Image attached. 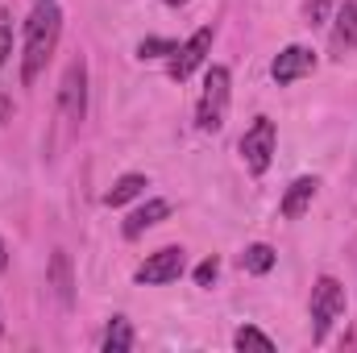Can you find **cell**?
<instances>
[{
    "instance_id": "5b68a950",
    "label": "cell",
    "mask_w": 357,
    "mask_h": 353,
    "mask_svg": "<svg viewBox=\"0 0 357 353\" xmlns=\"http://www.w3.org/2000/svg\"><path fill=\"white\" fill-rule=\"evenodd\" d=\"M183 270H187V250L183 246H162L133 270V283L137 287H162V283H175Z\"/></svg>"
},
{
    "instance_id": "7c38bea8",
    "label": "cell",
    "mask_w": 357,
    "mask_h": 353,
    "mask_svg": "<svg viewBox=\"0 0 357 353\" xmlns=\"http://www.w3.org/2000/svg\"><path fill=\"white\" fill-rule=\"evenodd\" d=\"M46 278H50V287H54L59 308H67V312H71V308H75V274H71V258H67V250H54Z\"/></svg>"
},
{
    "instance_id": "30bf717a",
    "label": "cell",
    "mask_w": 357,
    "mask_h": 353,
    "mask_svg": "<svg viewBox=\"0 0 357 353\" xmlns=\"http://www.w3.org/2000/svg\"><path fill=\"white\" fill-rule=\"evenodd\" d=\"M171 216V200H146V204H137L129 216H125V225H121V233H125V241H137L146 229H154V225H162Z\"/></svg>"
},
{
    "instance_id": "603a6c76",
    "label": "cell",
    "mask_w": 357,
    "mask_h": 353,
    "mask_svg": "<svg viewBox=\"0 0 357 353\" xmlns=\"http://www.w3.org/2000/svg\"><path fill=\"white\" fill-rule=\"evenodd\" d=\"M167 8H183V4H191V0H162Z\"/></svg>"
},
{
    "instance_id": "d4e9b609",
    "label": "cell",
    "mask_w": 357,
    "mask_h": 353,
    "mask_svg": "<svg viewBox=\"0 0 357 353\" xmlns=\"http://www.w3.org/2000/svg\"><path fill=\"white\" fill-rule=\"evenodd\" d=\"M33 4H42V0H33Z\"/></svg>"
},
{
    "instance_id": "8992f818",
    "label": "cell",
    "mask_w": 357,
    "mask_h": 353,
    "mask_svg": "<svg viewBox=\"0 0 357 353\" xmlns=\"http://www.w3.org/2000/svg\"><path fill=\"white\" fill-rule=\"evenodd\" d=\"M59 108H63V117H67L71 125H79V121L88 117V63H84V54L71 59L67 71H63V84H59Z\"/></svg>"
},
{
    "instance_id": "7402d4cb",
    "label": "cell",
    "mask_w": 357,
    "mask_h": 353,
    "mask_svg": "<svg viewBox=\"0 0 357 353\" xmlns=\"http://www.w3.org/2000/svg\"><path fill=\"white\" fill-rule=\"evenodd\" d=\"M8 108H13V104H8V96H0V125L8 121Z\"/></svg>"
},
{
    "instance_id": "ac0fdd59",
    "label": "cell",
    "mask_w": 357,
    "mask_h": 353,
    "mask_svg": "<svg viewBox=\"0 0 357 353\" xmlns=\"http://www.w3.org/2000/svg\"><path fill=\"white\" fill-rule=\"evenodd\" d=\"M13 54V8H0V67Z\"/></svg>"
},
{
    "instance_id": "2e32d148",
    "label": "cell",
    "mask_w": 357,
    "mask_h": 353,
    "mask_svg": "<svg viewBox=\"0 0 357 353\" xmlns=\"http://www.w3.org/2000/svg\"><path fill=\"white\" fill-rule=\"evenodd\" d=\"M233 350H258V353H274V341H270L262 329H254V324H241L237 333H233Z\"/></svg>"
},
{
    "instance_id": "7a4b0ae2",
    "label": "cell",
    "mask_w": 357,
    "mask_h": 353,
    "mask_svg": "<svg viewBox=\"0 0 357 353\" xmlns=\"http://www.w3.org/2000/svg\"><path fill=\"white\" fill-rule=\"evenodd\" d=\"M229 100H233V75H229V67H208L199 104H195V125L204 133H220L225 117H229Z\"/></svg>"
},
{
    "instance_id": "ba28073f",
    "label": "cell",
    "mask_w": 357,
    "mask_h": 353,
    "mask_svg": "<svg viewBox=\"0 0 357 353\" xmlns=\"http://www.w3.org/2000/svg\"><path fill=\"white\" fill-rule=\"evenodd\" d=\"M312 71H316V50H307V46H287L270 63V80L278 88H287V84H295V80H303Z\"/></svg>"
},
{
    "instance_id": "d6986e66",
    "label": "cell",
    "mask_w": 357,
    "mask_h": 353,
    "mask_svg": "<svg viewBox=\"0 0 357 353\" xmlns=\"http://www.w3.org/2000/svg\"><path fill=\"white\" fill-rule=\"evenodd\" d=\"M216 274H220V258H204V262L195 266V287H212Z\"/></svg>"
},
{
    "instance_id": "e0dca14e",
    "label": "cell",
    "mask_w": 357,
    "mask_h": 353,
    "mask_svg": "<svg viewBox=\"0 0 357 353\" xmlns=\"http://www.w3.org/2000/svg\"><path fill=\"white\" fill-rule=\"evenodd\" d=\"M175 50H178L175 38H142V42H137V59H142V63H150V59H171Z\"/></svg>"
},
{
    "instance_id": "9a60e30c",
    "label": "cell",
    "mask_w": 357,
    "mask_h": 353,
    "mask_svg": "<svg viewBox=\"0 0 357 353\" xmlns=\"http://www.w3.org/2000/svg\"><path fill=\"white\" fill-rule=\"evenodd\" d=\"M274 262H278V254L270 250L266 241H254V246L241 250V270H245V274H270Z\"/></svg>"
},
{
    "instance_id": "9c48e42d",
    "label": "cell",
    "mask_w": 357,
    "mask_h": 353,
    "mask_svg": "<svg viewBox=\"0 0 357 353\" xmlns=\"http://www.w3.org/2000/svg\"><path fill=\"white\" fill-rule=\"evenodd\" d=\"M357 50V0H341L333 13V33H328V59H345Z\"/></svg>"
},
{
    "instance_id": "cb8c5ba5",
    "label": "cell",
    "mask_w": 357,
    "mask_h": 353,
    "mask_svg": "<svg viewBox=\"0 0 357 353\" xmlns=\"http://www.w3.org/2000/svg\"><path fill=\"white\" fill-rule=\"evenodd\" d=\"M0 337H4V320H0Z\"/></svg>"
},
{
    "instance_id": "5bb4252c",
    "label": "cell",
    "mask_w": 357,
    "mask_h": 353,
    "mask_svg": "<svg viewBox=\"0 0 357 353\" xmlns=\"http://www.w3.org/2000/svg\"><path fill=\"white\" fill-rule=\"evenodd\" d=\"M146 187H150V179L137 175V171H129V175H121L108 191H104V204H108V208H125V204H129V200H137Z\"/></svg>"
},
{
    "instance_id": "52a82bcc",
    "label": "cell",
    "mask_w": 357,
    "mask_h": 353,
    "mask_svg": "<svg viewBox=\"0 0 357 353\" xmlns=\"http://www.w3.org/2000/svg\"><path fill=\"white\" fill-rule=\"evenodd\" d=\"M212 54V25H204V29H195L183 46H178L175 54H171V80L183 84V80H191L195 75V67H204V59Z\"/></svg>"
},
{
    "instance_id": "6da1fadb",
    "label": "cell",
    "mask_w": 357,
    "mask_h": 353,
    "mask_svg": "<svg viewBox=\"0 0 357 353\" xmlns=\"http://www.w3.org/2000/svg\"><path fill=\"white\" fill-rule=\"evenodd\" d=\"M25 50H21V84L33 88L46 71V63L54 59L59 50V38H63V8L54 0H42L33 4V13L25 17Z\"/></svg>"
},
{
    "instance_id": "ffe728a7",
    "label": "cell",
    "mask_w": 357,
    "mask_h": 353,
    "mask_svg": "<svg viewBox=\"0 0 357 353\" xmlns=\"http://www.w3.org/2000/svg\"><path fill=\"white\" fill-rule=\"evenodd\" d=\"M328 4H333V0H307V4H303V21H307V25H320V21L328 17Z\"/></svg>"
},
{
    "instance_id": "44dd1931",
    "label": "cell",
    "mask_w": 357,
    "mask_h": 353,
    "mask_svg": "<svg viewBox=\"0 0 357 353\" xmlns=\"http://www.w3.org/2000/svg\"><path fill=\"white\" fill-rule=\"evenodd\" d=\"M8 270V246H4V237H0V274Z\"/></svg>"
},
{
    "instance_id": "277c9868",
    "label": "cell",
    "mask_w": 357,
    "mask_h": 353,
    "mask_svg": "<svg viewBox=\"0 0 357 353\" xmlns=\"http://www.w3.org/2000/svg\"><path fill=\"white\" fill-rule=\"evenodd\" d=\"M274 146H278V129L270 117H254V125L241 133V158H245V171L254 179H262L274 163Z\"/></svg>"
},
{
    "instance_id": "3957f363",
    "label": "cell",
    "mask_w": 357,
    "mask_h": 353,
    "mask_svg": "<svg viewBox=\"0 0 357 353\" xmlns=\"http://www.w3.org/2000/svg\"><path fill=\"white\" fill-rule=\"evenodd\" d=\"M345 287L333 278V274H320L316 287H312V303H307V316H312V341L320 345L328 337V329L345 316Z\"/></svg>"
},
{
    "instance_id": "8fae6325",
    "label": "cell",
    "mask_w": 357,
    "mask_h": 353,
    "mask_svg": "<svg viewBox=\"0 0 357 353\" xmlns=\"http://www.w3.org/2000/svg\"><path fill=\"white\" fill-rule=\"evenodd\" d=\"M316 191H320V179L316 175H299L291 187H287V195H282V204H278V212L287 216V220H299L307 208H312V200H316Z\"/></svg>"
},
{
    "instance_id": "4fadbf2b",
    "label": "cell",
    "mask_w": 357,
    "mask_h": 353,
    "mask_svg": "<svg viewBox=\"0 0 357 353\" xmlns=\"http://www.w3.org/2000/svg\"><path fill=\"white\" fill-rule=\"evenodd\" d=\"M137 345V333H133V324H129V316H112L108 324H104V337H100V350L104 353H129Z\"/></svg>"
}]
</instances>
